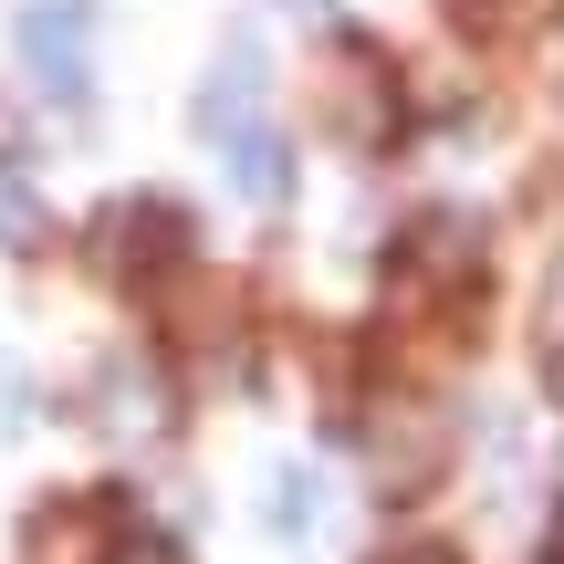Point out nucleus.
I'll return each mask as SVG.
<instances>
[{
    "label": "nucleus",
    "mask_w": 564,
    "mask_h": 564,
    "mask_svg": "<svg viewBox=\"0 0 564 564\" xmlns=\"http://www.w3.org/2000/svg\"><path fill=\"white\" fill-rule=\"evenodd\" d=\"M84 32H95L84 0H32V11H21V53H32V74L53 84L63 105H84Z\"/></svg>",
    "instance_id": "f257e3e1"
},
{
    "label": "nucleus",
    "mask_w": 564,
    "mask_h": 564,
    "mask_svg": "<svg viewBox=\"0 0 564 564\" xmlns=\"http://www.w3.org/2000/svg\"><path fill=\"white\" fill-rule=\"evenodd\" d=\"M95 554H105L95 512H42V523H32V564H95Z\"/></svg>",
    "instance_id": "f03ea898"
},
{
    "label": "nucleus",
    "mask_w": 564,
    "mask_h": 564,
    "mask_svg": "<svg viewBox=\"0 0 564 564\" xmlns=\"http://www.w3.org/2000/svg\"><path fill=\"white\" fill-rule=\"evenodd\" d=\"M408 564H449V554H408Z\"/></svg>",
    "instance_id": "7ed1b4c3"
},
{
    "label": "nucleus",
    "mask_w": 564,
    "mask_h": 564,
    "mask_svg": "<svg viewBox=\"0 0 564 564\" xmlns=\"http://www.w3.org/2000/svg\"><path fill=\"white\" fill-rule=\"evenodd\" d=\"M554 387H564V366H554Z\"/></svg>",
    "instance_id": "20e7f679"
}]
</instances>
